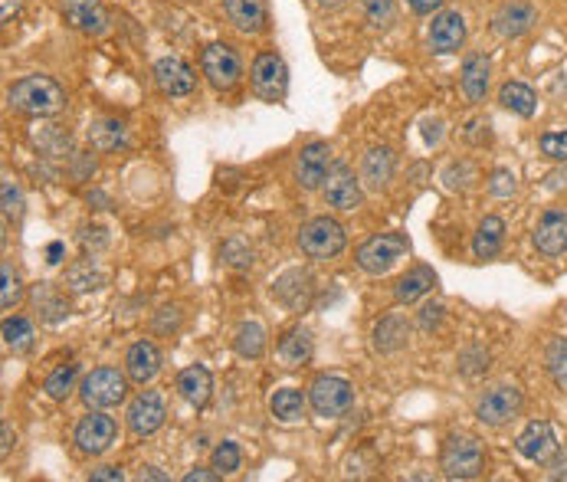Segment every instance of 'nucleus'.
<instances>
[{
  "label": "nucleus",
  "instance_id": "nucleus-39",
  "mask_svg": "<svg viewBox=\"0 0 567 482\" xmlns=\"http://www.w3.org/2000/svg\"><path fill=\"white\" fill-rule=\"evenodd\" d=\"M240 446H236L233 440H223L217 450H214V456H210V463H214V469L217 473H236V469H240Z\"/></svg>",
  "mask_w": 567,
  "mask_h": 482
},
{
  "label": "nucleus",
  "instance_id": "nucleus-4",
  "mask_svg": "<svg viewBox=\"0 0 567 482\" xmlns=\"http://www.w3.org/2000/svg\"><path fill=\"white\" fill-rule=\"evenodd\" d=\"M410 253V240L404 233H377L368 243H361L358 266L371 276H384Z\"/></svg>",
  "mask_w": 567,
  "mask_h": 482
},
{
  "label": "nucleus",
  "instance_id": "nucleus-14",
  "mask_svg": "<svg viewBox=\"0 0 567 482\" xmlns=\"http://www.w3.org/2000/svg\"><path fill=\"white\" fill-rule=\"evenodd\" d=\"M518 453L531 463H548L558 453V437H554V427L548 420H531L528 427L518 433Z\"/></svg>",
  "mask_w": 567,
  "mask_h": 482
},
{
  "label": "nucleus",
  "instance_id": "nucleus-35",
  "mask_svg": "<svg viewBox=\"0 0 567 482\" xmlns=\"http://www.w3.org/2000/svg\"><path fill=\"white\" fill-rule=\"evenodd\" d=\"M76 364H59V368L50 374V378L43 381V391L53 397V401H66L69 394H73L76 387Z\"/></svg>",
  "mask_w": 567,
  "mask_h": 482
},
{
  "label": "nucleus",
  "instance_id": "nucleus-10",
  "mask_svg": "<svg viewBox=\"0 0 567 482\" xmlns=\"http://www.w3.org/2000/svg\"><path fill=\"white\" fill-rule=\"evenodd\" d=\"M115 437H118V423L109 414H102V410H92V414H86L76 423V446L89 456H102L115 443Z\"/></svg>",
  "mask_w": 567,
  "mask_h": 482
},
{
  "label": "nucleus",
  "instance_id": "nucleus-8",
  "mask_svg": "<svg viewBox=\"0 0 567 482\" xmlns=\"http://www.w3.org/2000/svg\"><path fill=\"white\" fill-rule=\"evenodd\" d=\"M250 79H253L256 96L266 99V102H279L289 89V69H286V63H282L279 53H259Z\"/></svg>",
  "mask_w": 567,
  "mask_h": 482
},
{
  "label": "nucleus",
  "instance_id": "nucleus-7",
  "mask_svg": "<svg viewBox=\"0 0 567 482\" xmlns=\"http://www.w3.org/2000/svg\"><path fill=\"white\" fill-rule=\"evenodd\" d=\"M200 69H204L210 86L220 89V92H230L243 76L240 56H236V50L227 43H210L204 50V56H200Z\"/></svg>",
  "mask_w": 567,
  "mask_h": 482
},
{
  "label": "nucleus",
  "instance_id": "nucleus-42",
  "mask_svg": "<svg viewBox=\"0 0 567 482\" xmlns=\"http://www.w3.org/2000/svg\"><path fill=\"white\" fill-rule=\"evenodd\" d=\"M223 260H227L233 269H250L253 266V250H246L240 240H230L223 246Z\"/></svg>",
  "mask_w": 567,
  "mask_h": 482
},
{
  "label": "nucleus",
  "instance_id": "nucleus-26",
  "mask_svg": "<svg viewBox=\"0 0 567 482\" xmlns=\"http://www.w3.org/2000/svg\"><path fill=\"white\" fill-rule=\"evenodd\" d=\"M276 358L282 361V368H302L312 358V335L305 328H292L276 345Z\"/></svg>",
  "mask_w": 567,
  "mask_h": 482
},
{
  "label": "nucleus",
  "instance_id": "nucleus-44",
  "mask_svg": "<svg viewBox=\"0 0 567 482\" xmlns=\"http://www.w3.org/2000/svg\"><path fill=\"white\" fill-rule=\"evenodd\" d=\"M489 191H492L495 197H509V194H515V174H512V171H505V168L492 171Z\"/></svg>",
  "mask_w": 567,
  "mask_h": 482
},
{
  "label": "nucleus",
  "instance_id": "nucleus-9",
  "mask_svg": "<svg viewBox=\"0 0 567 482\" xmlns=\"http://www.w3.org/2000/svg\"><path fill=\"white\" fill-rule=\"evenodd\" d=\"M522 404H525L522 391H518L515 384H502V387H492V391L476 404V417H479V423H486V427H502V423L518 417Z\"/></svg>",
  "mask_w": 567,
  "mask_h": 482
},
{
  "label": "nucleus",
  "instance_id": "nucleus-12",
  "mask_svg": "<svg viewBox=\"0 0 567 482\" xmlns=\"http://www.w3.org/2000/svg\"><path fill=\"white\" fill-rule=\"evenodd\" d=\"M322 194H325V204L335 207V210H354L361 207V181L354 178V171L348 164H332V174L328 181L322 184Z\"/></svg>",
  "mask_w": 567,
  "mask_h": 482
},
{
  "label": "nucleus",
  "instance_id": "nucleus-49",
  "mask_svg": "<svg viewBox=\"0 0 567 482\" xmlns=\"http://www.w3.org/2000/svg\"><path fill=\"white\" fill-rule=\"evenodd\" d=\"M413 14H433V10L443 7V0H407Z\"/></svg>",
  "mask_w": 567,
  "mask_h": 482
},
{
  "label": "nucleus",
  "instance_id": "nucleus-18",
  "mask_svg": "<svg viewBox=\"0 0 567 482\" xmlns=\"http://www.w3.org/2000/svg\"><path fill=\"white\" fill-rule=\"evenodd\" d=\"M535 246L545 256H561L567 250V210L551 207L541 214L535 227Z\"/></svg>",
  "mask_w": 567,
  "mask_h": 482
},
{
  "label": "nucleus",
  "instance_id": "nucleus-43",
  "mask_svg": "<svg viewBox=\"0 0 567 482\" xmlns=\"http://www.w3.org/2000/svg\"><path fill=\"white\" fill-rule=\"evenodd\" d=\"M541 151L554 161H567V132H548L541 135Z\"/></svg>",
  "mask_w": 567,
  "mask_h": 482
},
{
  "label": "nucleus",
  "instance_id": "nucleus-47",
  "mask_svg": "<svg viewBox=\"0 0 567 482\" xmlns=\"http://www.w3.org/2000/svg\"><path fill=\"white\" fill-rule=\"evenodd\" d=\"M122 479H125V473L118 466H102L92 473V482H122Z\"/></svg>",
  "mask_w": 567,
  "mask_h": 482
},
{
  "label": "nucleus",
  "instance_id": "nucleus-6",
  "mask_svg": "<svg viewBox=\"0 0 567 482\" xmlns=\"http://www.w3.org/2000/svg\"><path fill=\"white\" fill-rule=\"evenodd\" d=\"M309 404L318 417H341L354 404V387L338 374H322L309 387Z\"/></svg>",
  "mask_w": 567,
  "mask_h": 482
},
{
  "label": "nucleus",
  "instance_id": "nucleus-21",
  "mask_svg": "<svg viewBox=\"0 0 567 482\" xmlns=\"http://www.w3.org/2000/svg\"><path fill=\"white\" fill-rule=\"evenodd\" d=\"M158 371H161V351L151 345V342H135L132 348L125 351V374H128V381H135V384H151L158 378Z\"/></svg>",
  "mask_w": 567,
  "mask_h": 482
},
{
  "label": "nucleus",
  "instance_id": "nucleus-52",
  "mask_svg": "<svg viewBox=\"0 0 567 482\" xmlns=\"http://www.w3.org/2000/svg\"><path fill=\"white\" fill-rule=\"evenodd\" d=\"M141 479H168V476H164V473H158L155 466H145V469H141Z\"/></svg>",
  "mask_w": 567,
  "mask_h": 482
},
{
  "label": "nucleus",
  "instance_id": "nucleus-17",
  "mask_svg": "<svg viewBox=\"0 0 567 482\" xmlns=\"http://www.w3.org/2000/svg\"><path fill=\"white\" fill-rule=\"evenodd\" d=\"M535 23H538V7L528 4V0H512V4H505L499 14H495L492 27L499 37L515 40V37H525Z\"/></svg>",
  "mask_w": 567,
  "mask_h": 482
},
{
  "label": "nucleus",
  "instance_id": "nucleus-1",
  "mask_svg": "<svg viewBox=\"0 0 567 482\" xmlns=\"http://www.w3.org/2000/svg\"><path fill=\"white\" fill-rule=\"evenodd\" d=\"M7 99L23 115H56L66 105V92L50 76H23L10 86Z\"/></svg>",
  "mask_w": 567,
  "mask_h": 482
},
{
  "label": "nucleus",
  "instance_id": "nucleus-22",
  "mask_svg": "<svg viewBox=\"0 0 567 482\" xmlns=\"http://www.w3.org/2000/svg\"><path fill=\"white\" fill-rule=\"evenodd\" d=\"M177 391L191 407H204L210 401V391H214V378H210L204 364H191V368L177 374Z\"/></svg>",
  "mask_w": 567,
  "mask_h": 482
},
{
  "label": "nucleus",
  "instance_id": "nucleus-11",
  "mask_svg": "<svg viewBox=\"0 0 567 482\" xmlns=\"http://www.w3.org/2000/svg\"><path fill=\"white\" fill-rule=\"evenodd\" d=\"M328 174H332V148L325 141H309L295 158V181L305 191H315L328 181Z\"/></svg>",
  "mask_w": 567,
  "mask_h": 482
},
{
  "label": "nucleus",
  "instance_id": "nucleus-41",
  "mask_svg": "<svg viewBox=\"0 0 567 482\" xmlns=\"http://www.w3.org/2000/svg\"><path fill=\"white\" fill-rule=\"evenodd\" d=\"M394 4L397 0H361L364 14L374 23V27H387L394 20Z\"/></svg>",
  "mask_w": 567,
  "mask_h": 482
},
{
  "label": "nucleus",
  "instance_id": "nucleus-29",
  "mask_svg": "<svg viewBox=\"0 0 567 482\" xmlns=\"http://www.w3.org/2000/svg\"><path fill=\"white\" fill-rule=\"evenodd\" d=\"M407 335H410V325L400 319V315H387L374 325V351L381 355H394L407 345Z\"/></svg>",
  "mask_w": 567,
  "mask_h": 482
},
{
  "label": "nucleus",
  "instance_id": "nucleus-40",
  "mask_svg": "<svg viewBox=\"0 0 567 482\" xmlns=\"http://www.w3.org/2000/svg\"><path fill=\"white\" fill-rule=\"evenodd\" d=\"M0 276H4V289H0V302H4V309H14V305L23 299L20 276L14 273V266H10V263H4V269H0Z\"/></svg>",
  "mask_w": 567,
  "mask_h": 482
},
{
  "label": "nucleus",
  "instance_id": "nucleus-54",
  "mask_svg": "<svg viewBox=\"0 0 567 482\" xmlns=\"http://www.w3.org/2000/svg\"><path fill=\"white\" fill-rule=\"evenodd\" d=\"M318 4H322V7H341L345 0H318Z\"/></svg>",
  "mask_w": 567,
  "mask_h": 482
},
{
  "label": "nucleus",
  "instance_id": "nucleus-45",
  "mask_svg": "<svg viewBox=\"0 0 567 482\" xmlns=\"http://www.w3.org/2000/svg\"><path fill=\"white\" fill-rule=\"evenodd\" d=\"M4 214L7 217H20L23 214V197H20L14 181H4Z\"/></svg>",
  "mask_w": 567,
  "mask_h": 482
},
{
  "label": "nucleus",
  "instance_id": "nucleus-50",
  "mask_svg": "<svg viewBox=\"0 0 567 482\" xmlns=\"http://www.w3.org/2000/svg\"><path fill=\"white\" fill-rule=\"evenodd\" d=\"M20 4H23V0H4V7H0V17L10 20L20 10Z\"/></svg>",
  "mask_w": 567,
  "mask_h": 482
},
{
  "label": "nucleus",
  "instance_id": "nucleus-46",
  "mask_svg": "<svg viewBox=\"0 0 567 482\" xmlns=\"http://www.w3.org/2000/svg\"><path fill=\"white\" fill-rule=\"evenodd\" d=\"M440 319H443V305L440 302H427V305H423V315H420V325L423 328L440 325Z\"/></svg>",
  "mask_w": 567,
  "mask_h": 482
},
{
  "label": "nucleus",
  "instance_id": "nucleus-25",
  "mask_svg": "<svg viewBox=\"0 0 567 482\" xmlns=\"http://www.w3.org/2000/svg\"><path fill=\"white\" fill-rule=\"evenodd\" d=\"M227 17L236 30L243 33H259L266 27V4L263 0H223Z\"/></svg>",
  "mask_w": 567,
  "mask_h": 482
},
{
  "label": "nucleus",
  "instance_id": "nucleus-51",
  "mask_svg": "<svg viewBox=\"0 0 567 482\" xmlns=\"http://www.w3.org/2000/svg\"><path fill=\"white\" fill-rule=\"evenodd\" d=\"M46 256H50V260H46V263H59V256H63V243H50V250H46Z\"/></svg>",
  "mask_w": 567,
  "mask_h": 482
},
{
  "label": "nucleus",
  "instance_id": "nucleus-27",
  "mask_svg": "<svg viewBox=\"0 0 567 482\" xmlns=\"http://www.w3.org/2000/svg\"><path fill=\"white\" fill-rule=\"evenodd\" d=\"M502 243H505V220L486 217L479 223L476 240H472V253H476V260H495L502 253Z\"/></svg>",
  "mask_w": 567,
  "mask_h": 482
},
{
  "label": "nucleus",
  "instance_id": "nucleus-16",
  "mask_svg": "<svg viewBox=\"0 0 567 482\" xmlns=\"http://www.w3.org/2000/svg\"><path fill=\"white\" fill-rule=\"evenodd\" d=\"M155 82H158V89L164 92V96H191L194 86H197V76L184 60H177V56H164V60L155 63Z\"/></svg>",
  "mask_w": 567,
  "mask_h": 482
},
{
  "label": "nucleus",
  "instance_id": "nucleus-53",
  "mask_svg": "<svg viewBox=\"0 0 567 482\" xmlns=\"http://www.w3.org/2000/svg\"><path fill=\"white\" fill-rule=\"evenodd\" d=\"M10 446H14L10 443V423H4V456L10 453Z\"/></svg>",
  "mask_w": 567,
  "mask_h": 482
},
{
  "label": "nucleus",
  "instance_id": "nucleus-3",
  "mask_svg": "<svg viewBox=\"0 0 567 482\" xmlns=\"http://www.w3.org/2000/svg\"><path fill=\"white\" fill-rule=\"evenodd\" d=\"M345 227L332 217H315L299 230V250L309 256V260H335V256L345 250Z\"/></svg>",
  "mask_w": 567,
  "mask_h": 482
},
{
  "label": "nucleus",
  "instance_id": "nucleus-13",
  "mask_svg": "<svg viewBox=\"0 0 567 482\" xmlns=\"http://www.w3.org/2000/svg\"><path fill=\"white\" fill-rule=\"evenodd\" d=\"M164 417H168V410H164V401L155 391H141L135 401L128 404V430H132L135 437L158 433L164 427Z\"/></svg>",
  "mask_w": 567,
  "mask_h": 482
},
{
  "label": "nucleus",
  "instance_id": "nucleus-24",
  "mask_svg": "<svg viewBox=\"0 0 567 482\" xmlns=\"http://www.w3.org/2000/svg\"><path fill=\"white\" fill-rule=\"evenodd\" d=\"M489 73H492V66H489V60H486L482 53L466 56L463 76H459V82H463V92H466L469 102H482V99H486V92H489Z\"/></svg>",
  "mask_w": 567,
  "mask_h": 482
},
{
  "label": "nucleus",
  "instance_id": "nucleus-31",
  "mask_svg": "<svg viewBox=\"0 0 567 482\" xmlns=\"http://www.w3.org/2000/svg\"><path fill=\"white\" fill-rule=\"evenodd\" d=\"M233 351L240 358H246V361L263 358V351H266V328L259 325V322H243L240 328H236V335H233Z\"/></svg>",
  "mask_w": 567,
  "mask_h": 482
},
{
  "label": "nucleus",
  "instance_id": "nucleus-23",
  "mask_svg": "<svg viewBox=\"0 0 567 482\" xmlns=\"http://www.w3.org/2000/svg\"><path fill=\"white\" fill-rule=\"evenodd\" d=\"M394 178V151L391 148H371L364 155L361 164V181L371 187V191H381Z\"/></svg>",
  "mask_w": 567,
  "mask_h": 482
},
{
  "label": "nucleus",
  "instance_id": "nucleus-20",
  "mask_svg": "<svg viewBox=\"0 0 567 482\" xmlns=\"http://www.w3.org/2000/svg\"><path fill=\"white\" fill-rule=\"evenodd\" d=\"M273 296L286 305L289 312H305L312 302V276L302 273V269H289L286 276L276 279Z\"/></svg>",
  "mask_w": 567,
  "mask_h": 482
},
{
  "label": "nucleus",
  "instance_id": "nucleus-32",
  "mask_svg": "<svg viewBox=\"0 0 567 482\" xmlns=\"http://www.w3.org/2000/svg\"><path fill=\"white\" fill-rule=\"evenodd\" d=\"M269 410H273V417L282 420V423L302 420V414H305V394L295 391V387H279V391L273 394V401H269Z\"/></svg>",
  "mask_w": 567,
  "mask_h": 482
},
{
  "label": "nucleus",
  "instance_id": "nucleus-48",
  "mask_svg": "<svg viewBox=\"0 0 567 482\" xmlns=\"http://www.w3.org/2000/svg\"><path fill=\"white\" fill-rule=\"evenodd\" d=\"M223 473H214V469H204V466H197L191 469V473L184 476V482H217Z\"/></svg>",
  "mask_w": 567,
  "mask_h": 482
},
{
  "label": "nucleus",
  "instance_id": "nucleus-33",
  "mask_svg": "<svg viewBox=\"0 0 567 482\" xmlns=\"http://www.w3.org/2000/svg\"><path fill=\"white\" fill-rule=\"evenodd\" d=\"M499 102L505 105V109H512L515 115H522V119H531L538 109L535 92H531L525 82H505L502 92H499Z\"/></svg>",
  "mask_w": 567,
  "mask_h": 482
},
{
  "label": "nucleus",
  "instance_id": "nucleus-15",
  "mask_svg": "<svg viewBox=\"0 0 567 482\" xmlns=\"http://www.w3.org/2000/svg\"><path fill=\"white\" fill-rule=\"evenodd\" d=\"M63 7V17L73 30L89 33V37H102L109 30V14L99 0H59Z\"/></svg>",
  "mask_w": 567,
  "mask_h": 482
},
{
  "label": "nucleus",
  "instance_id": "nucleus-30",
  "mask_svg": "<svg viewBox=\"0 0 567 482\" xmlns=\"http://www.w3.org/2000/svg\"><path fill=\"white\" fill-rule=\"evenodd\" d=\"M33 309L40 312L43 322H59L69 315V302L59 296L56 286H50V282H40V286H33Z\"/></svg>",
  "mask_w": 567,
  "mask_h": 482
},
{
  "label": "nucleus",
  "instance_id": "nucleus-2",
  "mask_svg": "<svg viewBox=\"0 0 567 482\" xmlns=\"http://www.w3.org/2000/svg\"><path fill=\"white\" fill-rule=\"evenodd\" d=\"M440 469L446 479H476L486 469V443L469 433H453L443 443L440 453Z\"/></svg>",
  "mask_w": 567,
  "mask_h": 482
},
{
  "label": "nucleus",
  "instance_id": "nucleus-19",
  "mask_svg": "<svg viewBox=\"0 0 567 482\" xmlns=\"http://www.w3.org/2000/svg\"><path fill=\"white\" fill-rule=\"evenodd\" d=\"M466 43V17L459 10H446L430 23V50L433 53H456Z\"/></svg>",
  "mask_w": 567,
  "mask_h": 482
},
{
  "label": "nucleus",
  "instance_id": "nucleus-5",
  "mask_svg": "<svg viewBox=\"0 0 567 482\" xmlns=\"http://www.w3.org/2000/svg\"><path fill=\"white\" fill-rule=\"evenodd\" d=\"M125 394H128V381L118 368H96L79 387L82 404L89 410H105V407L122 404Z\"/></svg>",
  "mask_w": 567,
  "mask_h": 482
},
{
  "label": "nucleus",
  "instance_id": "nucleus-37",
  "mask_svg": "<svg viewBox=\"0 0 567 482\" xmlns=\"http://www.w3.org/2000/svg\"><path fill=\"white\" fill-rule=\"evenodd\" d=\"M66 282H69V286H73L76 292H89V289H99L102 273H99L96 266H92V260H82V263H76V266L66 273Z\"/></svg>",
  "mask_w": 567,
  "mask_h": 482
},
{
  "label": "nucleus",
  "instance_id": "nucleus-38",
  "mask_svg": "<svg viewBox=\"0 0 567 482\" xmlns=\"http://www.w3.org/2000/svg\"><path fill=\"white\" fill-rule=\"evenodd\" d=\"M4 342H7V348H14V351L30 348V342H33V325H30L27 319H20V315L7 319V322H4Z\"/></svg>",
  "mask_w": 567,
  "mask_h": 482
},
{
  "label": "nucleus",
  "instance_id": "nucleus-36",
  "mask_svg": "<svg viewBox=\"0 0 567 482\" xmlns=\"http://www.w3.org/2000/svg\"><path fill=\"white\" fill-rule=\"evenodd\" d=\"M545 364H548V374H551L554 387L567 394V338L551 342L548 355H545Z\"/></svg>",
  "mask_w": 567,
  "mask_h": 482
},
{
  "label": "nucleus",
  "instance_id": "nucleus-28",
  "mask_svg": "<svg viewBox=\"0 0 567 482\" xmlns=\"http://www.w3.org/2000/svg\"><path fill=\"white\" fill-rule=\"evenodd\" d=\"M433 286H436V273H433V269L430 266H413L407 276H400L397 289H394V299L400 305H410V302H417V299L427 296Z\"/></svg>",
  "mask_w": 567,
  "mask_h": 482
},
{
  "label": "nucleus",
  "instance_id": "nucleus-34",
  "mask_svg": "<svg viewBox=\"0 0 567 482\" xmlns=\"http://www.w3.org/2000/svg\"><path fill=\"white\" fill-rule=\"evenodd\" d=\"M89 141L96 151H118L125 145V125L122 122H96L89 128Z\"/></svg>",
  "mask_w": 567,
  "mask_h": 482
}]
</instances>
